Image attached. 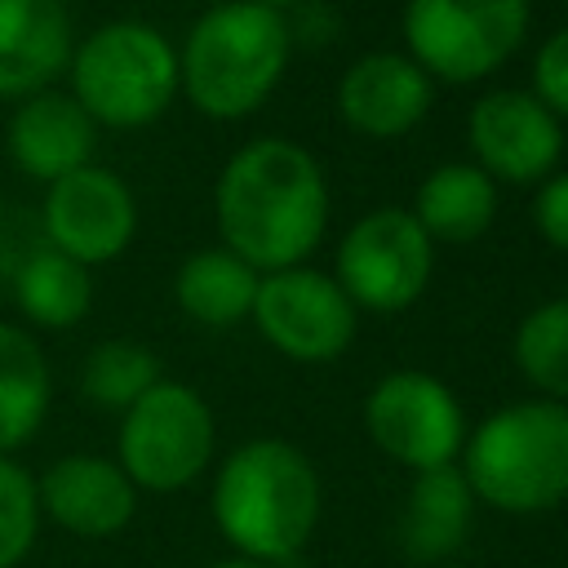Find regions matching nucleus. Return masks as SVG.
<instances>
[{
  "label": "nucleus",
  "mask_w": 568,
  "mask_h": 568,
  "mask_svg": "<svg viewBox=\"0 0 568 568\" xmlns=\"http://www.w3.org/2000/svg\"><path fill=\"white\" fill-rule=\"evenodd\" d=\"M213 213L226 253L253 271H288L324 235L328 186L311 151L284 138H257L226 160Z\"/></svg>",
  "instance_id": "1"
},
{
  "label": "nucleus",
  "mask_w": 568,
  "mask_h": 568,
  "mask_svg": "<svg viewBox=\"0 0 568 568\" xmlns=\"http://www.w3.org/2000/svg\"><path fill=\"white\" fill-rule=\"evenodd\" d=\"M213 519L240 559L271 568L293 559L320 524V475L311 457L284 439L240 444L217 470Z\"/></svg>",
  "instance_id": "2"
},
{
  "label": "nucleus",
  "mask_w": 568,
  "mask_h": 568,
  "mask_svg": "<svg viewBox=\"0 0 568 568\" xmlns=\"http://www.w3.org/2000/svg\"><path fill=\"white\" fill-rule=\"evenodd\" d=\"M288 22L280 9L226 0L209 9L182 44L178 84L195 111L213 120H240L271 98L288 62Z\"/></svg>",
  "instance_id": "3"
},
{
  "label": "nucleus",
  "mask_w": 568,
  "mask_h": 568,
  "mask_svg": "<svg viewBox=\"0 0 568 568\" xmlns=\"http://www.w3.org/2000/svg\"><path fill=\"white\" fill-rule=\"evenodd\" d=\"M475 501L506 515H541L568 497V404L524 399L484 417L462 444Z\"/></svg>",
  "instance_id": "4"
},
{
  "label": "nucleus",
  "mask_w": 568,
  "mask_h": 568,
  "mask_svg": "<svg viewBox=\"0 0 568 568\" xmlns=\"http://www.w3.org/2000/svg\"><path fill=\"white\" fill-rule=\"evenodd\" d=\"M71 98L93 124L142 129L178 93V53L146 22H106L71 49Z\"/></svg>",
  "instance_id": "5"
},
{
  "label": "nucleus",
  "mask_w": 568,
  "mask_h": 568,
  "mask_svg": "<svg viewBox=\"0 0 568 568\" xmlns=\"http://www.w3.org/2000/svg\"><path fill=\"white\" fill-rule=\"evenodd\" d=\"M528 31V0H408L404 36L426 75L470 84L497 71Z\"/></svg>",
  "instance_id": "6"
},
{
  "label": "nucleus",
  "mask_w": 568,
  "mask_h": 568,
  "mask_svg": "<svg viewBox=\"0 0 568 568\" xmlns=\"http://www.w3.org/2000/svg\"><path fill=\"white\" fill-rule=\"evenodd\" d=\"M213 457V413L182 382H155L120 422V470L133 488L178 493Z\"/></svg>",
  "instance_id": "7"
},
{
  "label": "nucleus",
  "mask_w": 568,
  "mask_h": 568,
  "mask_svg": "<svg viewBox=\"0 0 568 568\" xmlns=\"http://www.w3.org/2000/svg\"><path fill=\"white\" fill-rule=\"evenodd\" d=\"M364 426L373 444L413 475L453 466L466 444V417L457 395L439 377L417 368H399L368 390Z\"/></svg>",
  "instance_id": "8"
},
{
  "label": "nucleus",
  "mask_w": 568,
  "mask_h": 568,
  "mask_svg": "<svg viewBox=\"0 0 568 568\" xmlns=\"http://www.w3.org/2000/svg\"><path fill=\"white\" fill-rule=\"evenodd\" d=\"M430 235L404 209L364 213L337 248V284L368 311H404L430 280Z\"/></svg>",
  "instance_id": "9"
},
{
  "label": "nucleus",
  "mask_w": 568,
  "mask_h": 568,
  "mask_svg": "<svg viewBox=\"0 0 568 568\" xmlns=\"http://www.w3.org/2000/svg\"><path fill=\"white\" fill-rule=\"evenodd\" d=\"M253 320L262 337L302 364L337 359L355 337V302L324 271L288 266L257 280Z\"/></svg>",
  "instance_id": "10"
},
{
  "label": "nucleus",
  "mask_w": 568,
  "mask_h": 568,
  "mask_svg": "<svg viewBox=\"0 0 568 568\" xmlns=\"http://www.w3.org/2000/svg\"><path fill=\"white\" fill-rule=\"evenodd\" d=\"M138 226L133 191L102 164H84L44 191V235L49 248L75 257L80 266L111 262L129 248Z\"/></svg>",
  "instance_id": "11"
},
{
  "label": "nucleus",
  "mask_w": 568,
  "mask_h": 568,
  "mask_svg": "<svg viewBox=\"0 0 568 568\" xmlns=\"http://www.w3.org/2000/svg\"><path fill=\"white\" fill-rule=\"evenodd\" d=\"M559 120L524 89H497L470 111V146L479 169L501 182H537L559 160Z\"/></svg>",
  "instance_id": "12"
},
{
  "label": "nucleus",
  "mask_w": 568,
  "mask_h": 568,
  "mask_svg": "<svg viewBox=\"0 0 568 568\" xmlns=\"http://www.w3.org/2000/svg\"><path fill=\"white\" fill-rule=\"evenodd\" d=\"M40 515H49L58 528L75 537H111L133 519L138 488L120 470V462L93 457V453H71L58 457L40 479H36Z\"/></svg>",
  "instance_id": "13"
},
{
  "label": "nucleus",
  "mask_w": 568,
  "mask_h": 568,
  "mask_svg": "<svg viewBox=\"0 0 568 568\" xmlns=\"http://www.w3.org/2000/svg\"><path fill=\"white\" fill-rule=\"evenodd\" d=\"M93 138L98 124L84 115V106L71 93L44 89L22 98V106L9 120V160L36 178V182H58L84 164H93Z\"/></svg>",
  "instance_id": "14"
},
{
  "label": "nucleus",
  "mask_w": 568,
  "mask_h": 568,
  "mask_svg": "<svg viewBox=\"0 0 568 568\" xmlns=\"http://www.w3.org/2000/svg\"><path fill=\"white\" fill-rule=\"evenodd\" d=\"M71 62L62 0H0V98L44 93Z\"/></svg>",
  "instance_id": "15"
},
{
  "label": "nucleus",
  "mask_w": 568,
  "mask_h": 568,
  "mask_svg": "<svg viewBox=\"0 0 568 568\" xmlns=\"http://www.w3.org/2000/svg\"><path fill=\"white\" fill-rule=\"evenodd\" d=\"M342 120L368 138H399L408 133L430 106V75L399 53H368L359 58L337 84Z\"/></svg>",
  "instance_id": "16"
},
{
  "label": "nucleus",
  "mask_w": 568,
  "mask_h": 568,
  "mask_svg": "<svg viewBox=\"0 0 568 568\" xmlns=\"http://www.w3.org/2000/svg\"><path fill=\"white\" fill-rule=\"evenodd\" d=\"M470 519H475V493L457 462L417 470L399 515V546L417 564H439L470 537Z\"/></svg>",
  "instance_id": "17"
},
{
  "label": "nucleus",
  "mask_w": 568,
  "mask_h": 568,
  "mask_svg": "<svg viewBox=\"0 0 568 568\" xmlns=\"http://www.w3.org/2000/svg\"><path fill=\"white\" fill-rule=\"evenodd\" d=\"M497 209V186L479 164H439L413 200V217L435 240H475L488 231Z\"/></svg>",
  "instance_id": "18"
},
{
  "label": "nucleus",
  "mask_w": 568,
  "mask_h": 568,
  "mask_svg": "<svg viewBox=\"0 0 568 568\" xmlns=\"http://www.w3.org/2000/svg\"><path fill=\"white\" fill-rule=\"evenodd\" d=\"M49 364L31 333L0 324V457L27 444L49 413Z\"/></svg>",
  "instance_id": "19"
},
{
  "label": "nucleus",
  "mask_w": 568,
  "mask_h": 568,
  "mask_svg": "<svg viewBox=\"0 0 568 568\" xmlns=\"http://www.w3.org/2000/svg\"><path fill=\"white\" fill-rule=\"evenodd\" d=\"M173 293L191 320H200L209 328H231L244 315H253L257 271L226 248H204V253H191L182 262Z\"/></svg>",
  "instance_id": "20"
},
{
  "label": "nucleus",
  "mask_w": 568,
  "mask_h": 568,
  "mask_svg": "<svg viewBox=\"0 0 568 568\" xmlns=\"http://www.w3.org/2000/svg\"><path fill=\"white\" fill-rule=\"evenodd\" d=\"M13 297H18L22 315L36 320L40 328H71L84 320V311L93 302L89 266L40 244L22 257V266L13 275Z\"/></svg>",
  "instance_id": "21"
},
{
  "label": "nucleus",
  "mask_w": 568,
  "mask_h": 568,
  "mask_svg": "<svg viewBox=\"0 0 568 568\" xmlns=\"http://www.w3.org/2000/svg\"><path fill=\"white\" fill-rule=\"evenodd\" d=\"M155 382H160V359L142 342H129V337L98 342L80 373V390L98 408H120V413L133 408Z\"/></svg>",
  "instance_id": "22"
},
{
  "label": "nucleus",
  "mask_w": 568,
  "mask_h": 568,
  "mask_svg": "<svg viewBox=\"0 0 568 568\" xmlns=\"http://www.w3.org/2000/svg\"><path fill=\"white\" fill-rule=\"evenodd\" d=\"M515 364L537 390H546L555 404H568V297L524 315L515 333Z\"/></svg>",
  "instance_id": "23"
},
{
  "label": "nucleus",
  "mask_w": 568,
  "mask_h": 568,
  "mask_svg": "<svg viewBox=\"0 0 568 568\" xmlns=\"http://www.w3.org/2000/svg\"><path fill=\"white\" fill-rule=\"evenodd\" d=\"M36 528H40V497H36V479L0 457V568H18L27 559V550L36 546Z\"/></svg>",
  "instance_id": "24"
},
{
  "label": "nucleus",
  "mask_w": 568,
  "mask_h": 568,
  "mask_svg": "<svg viewBox=\"0 0 568 568\" xmlns=\"http://www.w3.org/2000/svg\"><path fill=\"white\" fill-rule=\"evenodd\" d=\"M532 84H537L532 98H537L546 111L568 115V27H559V31L537 49Z\"/></svg>",
  "instance_id": "25"
},
{
  "label": "nucleus",
  "mask_w": 568,
  "mask_h": 568,
  "mask_svg": "<svg viewBox=\"0 0 568 568\" xmlns=\"http://www.w3.org/2000/svg\"><path fill=\"white\" fill-rule=\"evenodd\" d=\"M532 217H537V231L555 248H568V173H555V178L541 182L537 204H532Z\"/></svg>",
  "instance_id": "26"
},
{
  "label": "nucleus",
  "mask_w": 568,
  "mask_h": 568,
  "mask_svg": "<svg viewBox=\"0 0 568 568\" xmlns=\"http://www.w3.org/2000/svg\"><path fill=\"white\" fill-rule=\"evenodd\" d=\"M213 568H271V564H257V559H222Z\"/></svg>",
  "instance_id": "27"
},
{
  "label": "nucleus",
  "mask_w": 568,
  "mask_h": 568,
  "mask_svg": "<svg viewBox=\"0 0 568 568\" xmlns=\"http://www.w3.org/2000/svg\"><path fill=\"white\" fill-rule=\"evenodd\" d=\"M248 4H262V9H280V4H288V0H248Z\"/></svg>",
  "instance_id": "28"
}]
</instances>
